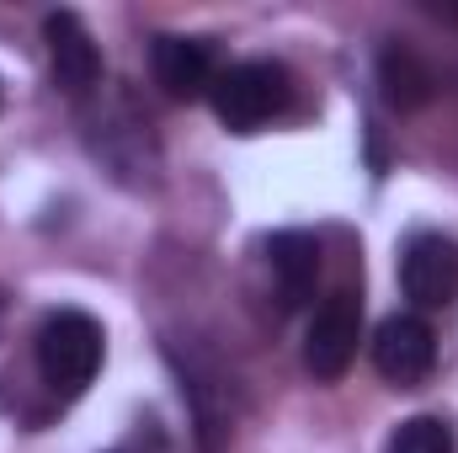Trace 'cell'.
I'll return each mask as SVG.
<instances>
[{
  "instance_id": "cell-6",
  "label": "cell",
  "mask_w": 458,
  "mask_h": 453,
  "mask_svg": "<svg viewBox=\"0 0 458 453\" xmlns=\"http://www.w3.org/2000/svg\"><path fill=\"white\" fill-rule=\"evenodd\" d=\"M43 38H48V64H54V81L70 91V97H86L97 81H102V54L91 43V32L81 27L75 11H54L43 21Z\"/></svg>"
},
{
  "instance_id": "cell-2",
  "label": "cell",
  "mask_w": 458,
  "mask_h": 453,
  "mask_svg": "<svg viewBox=\"0 0 458 453\" xmlns=\"http://www.w3.org/2000/svg\"><path fill=\"white\" fill-rule=\"evenodd\" d=\"M208 97H214V113H219L225 128L250 133V128H261L272 113H283V102H288V70L272 64V59L229 64V70L214 75Z\"/></svg>"
},
{
  "instance_id": "cell-1",
  "label": "cell",
  "mask_w": 458,
  "mask_h": 453,
  "mask_svg": "<svg viewBox=\"0 0 458 453\" xmlns=\"http://www.w3.org/2000/svg\"><path fill=\"white\" fill-rule=\"evenodd\" d=\"M38 368L54 389L81 395L102 368V326L81 310H59L38 331Z\"/></svg>"
},
{
  "instance_id": "cell-8",
  "label": "cell",
  "mask_w": 458,
  "mask_h": 453,
  "mask_svg": "<svg viewBox=\"0 0 458 453\" xmlns=\"http://www.w3.org/2000/svg\"><path fill=\"white\" fill-rule=\"evenodd\" d=\"M155 81L176 97V102H192L214 86V59H208V43H192V38H155Z\"/></svg>"
},
{
  "instance_id": "cell-10",
  "label": "cell",
  "mask_w": 458,
  "mask_h": 453,
  "mask_svg": "<svg viewBox=\"0 0 458 453\" xmlns=\"http://www.w3.org/2000/svg\"><path fill=\"white\" fill-rule=\"evenodd\" d=\"M384 453H454V432L437 416H411V422L394 427Z\"/></svg>"
},
{
  "instance_id": "cell-3",
  "label": "cell",
  "mask_w": 458,
  "mask_h": 453,
  "mask_svg": "<svg viewBox=\"0 0 458 453\" xmlns=\"http://www.w3.org/2000/svg\"><path fill=\"white\" fill-rule=\"evenodd\" d=\"M357 337H362V299L352 288H336L315 321H310V337H304V368L320 379V384H336L352 357H357Z\"/></svg>"
},
{
  "instance_id": "cell-9",
  "label": "cell",
  "mask_w": 458,
  "mask_h": 453,
  "mask_svg": "<svg viewBox=\"0 0 458 453\" xmlns=\"http://www.w3.org/2000/svg\"><path fill=\"white\" fill-rule=\"evenodd\" d=\"M378 86H384L389 107H400V113L432 102V70H427L411 48H400V43L384 48V59H378Z\"/></svg>"
},
{
  "instance_id": "cell-5",
  "label": "cell",
  "mask_w": 458,
  "mask_h": 453,
  "mask_svg": "<svg viewBox=\"0 0 458 453\" xmlns=\"http://www.w3.org/2000/svg\"><path fill=\"white\" fill-rule=\"evenodd\" d=\"M400 283L421 310H448L458 299V245L448 235H416L400 256Z\"/></svg>"
},
{
  "instance_id": "cell-4",
  "label": "cell",
  "mask_w": 458,
  "mask_h": 453,
  "mask_svg": "<svg viewBox=\"0 0 458 453\" xmlns=\"http://www.w3.org/2000/svg\"><path fill=\"white\" fill-rule=\"evenodd\" d=\"M373 368L400 389H416L421 379H432V368H437L432 326L421 315H389L373 337Z\"/></svg>"
},
{
  "instance_id": "cell-7",
  "label": "cell",
  "mask_w": 458,
  "mask_h": 453,
  "mask_svg": "<svg viewBox=\"0 0 458 453\" xmlns=\"http://www.w3.org/2000/svg\"><path fill=\"white\" fill-rule=\"evenodd\" d=\"M267 267H272V283H277L283 310H299L315 294V278H320V245H315V235L277 229L267 240Z\"/></svg>"
}]
</instances>
